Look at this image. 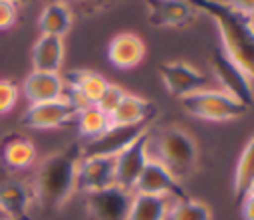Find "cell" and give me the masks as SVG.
Wrapping results in <instances>:
<instances>
[{"mask_svg":"<svg viewBox=\"0 0 254 220\" xmlns=\"http://www.w3.org/2000/svg\"><path fill=\"white\" fill-rule=\"evenodd\" d=\"M240 212L244 220H254V196H244L240 200Z\"/></svg>","mask_w":254,"mask_h":220,"instance_id":"obj_30","label":"cell"},{"mask_svg":"<svg viewBox=\"0 0 254 220\" xmlns=\"http://www.w3.org/2000/svg\"><path fill=\"white\" fill-rule=\"evenodd\" d=\"M145 57V42L133 32H121L107 44V59L117 69H133Z\"/></svg>","mask_w":254,"mask_h":220,"instance_id":"obj_15","label":"cell"},{"mask_svg":"<svg viewBox=\"0 0 254 220\" xmlns=\"http://www.w3.org/2000/svg\"><path fill=\"white\" fill-rule=\"evenodd\" d=\"M64 38L42 34L32 48V65L36 71H52L60 73L64 63Z\"/></svg>","mask_w":254,"mask_h":220,"instance_id":"obj_18","label":"cell"},{"mask_svg":"<svg viewBox=\"0 0 254 220\" xmlns=\"http://www.w3.org/2000/svg\"><path fill=\"white\" fill-rule=\"evenodd\" d=\"M196 12H204L218 28L220 50L254 81V26L248 16L222 0H187Z\"/></svg>","mask_w":254,"mask_h":220,"instance_id":"obj_1","label":"cell"},{"mask_svg":"<svg viewBox=\"0 0 254 220\" xmlns=\"http://www.w3.org/2000/svg\"><path fill=\"white\" fill-rule=\"evenodd\" d=\"M133 192L137 194H151V196H165V198H173V200H181L187 198V190L183 188L181 180H177L159 161L149 159L147 165L143 166Z\"/></svg>","mask_w":254,"mask_h":220,"instance_id":"obj_6","label":"cell"},{"mask_svg":"<svg viewBox=\"0 0 254 220\" xmlns=\"http://www.w3.org/2000/svg\"><path fill=\"white\" fill-rule=\"evenodd\" d=\"M115 184V157H83L77 163V188L85 194Z\"/></svg>","mask_w":254,"mask_h":220,"instance_id":"obj_14","label":"cell"},{"mask_svg":"<svg viewBox=\"0 0 254 220\" xmlns=\"http://www.w3.org/2000/svg\"><path fill=\"white\" fill-rule=\"evenodd\" d=\"M149 131H145L139 139H135L127 149H123L117 157H115V184L131 190L143 170V166L147 165L149 157Z\"/></svg>","mask_w":254,"mask_h":220,"instance_id":"obj_12","label":"cell"},{"mask_svg":"<svg viewBox=\"0 0 254 220\" xmlns=\"http://www.w3.org/2000/svg\"><path fill=\"white\" fill-rule=\"evenodd\" d=\"M149 125L151 123L111 125L101 137L87 141V145L81 149V155L83 157H117L135 139H139L145 131H149Z\"/></svg>","mask_w":254,"mask_h":220,"instance_id":"obj_9","label":"cell"},{"mask_svg":"<svg viewBox=\"0 0 254 220\" xmlns=\"http://www.w3.org/2000/svg\"><path fill=\"white\" fill-rule=\"evenodd\" d=\"M133 192L117 184L87 194V212L93 220H127Z\"/></svg>","mask_w":254,"mask_h":220,"instance_id":"obj_7","label":"cell"},{"mask_svg":"<svg viewBox=\"0 0 254 220\" xmlns=\"http://www.w3.org/2000/svg\"><path fill=\"white\" fill-rule=\"evenodd\" d=\"M4 220H28V218H4Z\"/></svg>","mask_w":254,"mask_h":220,"instance_id":"obj_36","label":"cell"},{"mask_svg":"<svg viewBox=\"0 0 254 220\" xmlns=\"http://www.w3.org/2000/svg\"><path fill=\"white\" fill-rule=\"evenodd\" d=\"M10 2H16L18 4V2H34V0H10Z\"/></svg>","mask_w":254,"mask_h":220,"instance_id":"obj_34","label":"cell"},{"mask_svg":"<svg viewBox=\"0 0 254 220\" xmlns=\"http://www.w3.org/2000/svg\"><path fill=\"white\" fill-rule=\"evenodd\" d=\"M125 93L127 91H123L119 85H115V83H109L107 85V89L103 91V95L99 97V101L95 103L103 113H107V115H111L117 107H119V103H121V99L125 97Z\"/></svg>","mask_w":254,"mask_h":220,"instance_id":"obj_27","label":"cell"},{"mask_svg":"<svg viewBox=\"0 0 254 220\" xmlns=\"http://www.w3.org/2000/svg\"><path fill=\"white\" fill-rule=\"evenodd\" d=\"M181 105L190 117L202 121H214V123L238 119L248 111V107H244L240 101H236L222 89H208V87L185 95L181 99Z\"/></svg>","mask_w":254,"mask_h":220,"instance_id":"obj_4","label":"cell"},{"mask_svg":"<svg viewBox=\"0 0 254 220\" xmlns=\"http://www.w3.org/2000/svg\"><path fill=\"white\" fill-rule=\"evenodd\" d=\"M38 24H40L42 34L64 38L73 24V14L64 0H52L44 6Z\"/></svg>","mask_w":254,"mask_h":220,"instance_id":"obj_21","label":"cell"},{"mask_svg":"<svg viewBox=\"0 0 254 220\" xmlns=\"http://www.w3.org/2000/svg\"><path fill=\"white\" fill-rule=\"evenodd\" d=\"M0 157L4 166H8L10 170H26L36 163L38 153L32 139L20 133H10L0 145Z\"/></svg>","mask_w":254,"mask_h":220,"instance_id":"obj_17","label":"cell"},{"mask_svg":"<svg viewBox=\"0 0 254 220\" xmlns=\"http://www.w3.org/2000/svg\"><path fill=\"white\" fill-rule=\"evenodd\" d=\"M147 18L157 28H187L194 22L196 10L187 0H145Z\"/></svg>","mask_w":254,"mask_h":220,"instance_id":"obj_13","label":"cell"},{"mask_svg":"<svg viewBox=\"0 0 254 220\" xmlns=\"http://www.w3.org/2000/svg\"><path fill=\"white\" fill-rule=\"evenodd\" d=\"M22 91H24V97L30 101V105H34V103L62 99L65 95V85H64V77L60 73L32 69L28 73V77L24 79Z\"/></svg>","mask_w":254,"mask_h":220,"instance_id":"obj_16","label":"cell"},{"mask_svg":"<svg viewBox=\"0 0 254 220\" xmlns=\"http://www.w3.org/2000/svg\"><path fill=\"white\" fill-rule=\"evenodd\" d=\"M254 182V135L248 139V143L244 145L238 161H236V168H234V198L242 200L248 186Z\"/></svg>","mask_w":254,"mask_h":220,"instance_id":"obj_24","label":"cell"},{"mask_svg":"<svg viewBox=\"0 0 254 220\" xmlns=\"http://www.w3.org/2000/svg\"><path fill=\"white\" fill-rule=\"evenodd\" d=\"M159 75H161L167 91L179 99H183L185 95H190L194 91H200L208 85V79L204 73H200L194 65L181 61V59L161 63Z\"/></svg>","mask_w":254,"mask_h":220,"instance_id":"obj_11","label":"cell"},{"mask_svg":"<svg viewBox=\"0 0 254 220\" xmlns=\"http://www.w3.org/2000/svg\"><path fill=\"white\" fill-rule=\"evenodd\" d=\"M81 2H91V4H101V2H105V0H81Z\"/></svg>","mask_w":254,"mask_h":220,"instance_id":"obj_32","label":"cell"},{"mask_svg":"<svg viewBox=\"0 0 254 220\" xmlns=\"http://www.w3.org/2000/svg\"><path fill=\"white\" fill-rule=\"evenodd\" d=\"M149 157L159 161L177 180L190 176L198 165V147L192 135L181 127H163L149 133Z\"/></svg>","mask_w":254,"mask_h":220,"instance_id":"obj_3","label":"cell"},{"mask_svg":"<svg viewBox=\"0 0 254 220\" xmlns=\"http://www.w3.org/2000/svg\"><path fill=\"white\" fill-rule=\"evenodd\" d=\"M157 113V107L135 93H125L119 107L109 115L111 125H137V123H151Z\"/></svg>","mask_w":254,"mask_h":220,"instance_id":"obj_19","label":"cell"},{"mask_svg":"<svg viewBox=\"0 0 254 220\" xmlns=\"http://www.w3.org/2000/svg\"><path fill=\"white\" fill-rule=\"evenodd\" d=\"M75 123H77V133L87 141L101 137L111 127L109 115L103 113L97 105H87V107L79 109L75 115Z\"/></svg>","mask_w":254,"mask_h":220,"instance_id":"obj_23","label":"cell"},{"mask_svg":"<svg viewBox=\"0 0 254 220\" xmlns=\"http://www.w3.org/2000/svg\"><path fill=\"white\" fill-rule=\"evenodd\" d=\"M248 20H250V24L254 26V12H252V14H248Z\"/></svg>","mask_w":254,"mask_h":220,"instance_id":"obj_33","label":"cell"},{"mask_svg":"<svg viewBox=\"0 0 254 220\" xmlns=\"http://www.w3.org/2000/svg\"><path fill=\"white\" fill-rule=\"evenodd\" d=\"M18 20V6L10 0H0V32L8 30Z\"/></svg>","mask_w":254,"mask_h":220,"instance_id":"obj_28","label":"cell"},{"mask_svg":"<svg viewBox=\"0 0 254 220\" xmlns=\"http://www.w3.org/2000/svg\"><path fill=\"white\" fill-rule=\"evenodd\" d=\"M244 196H254V182L248 186V190H246V194H244Z\"/></svg>","mask_w":254,"mask_h":220,"instance_id":"obj_31","label":"cell"},{"mask_svg":"<svg viewBox=\"0 0 254 220\" xmlns=\"http://www.w3.org/2000/svg\"><path fill=\"white\" fill-rule=\"evenodd\" d=\"M210 65H212V73H214V77L220 83V87H222L224 93H228L230 97H234L236 101H240L244 107H250L254 103L252 79L220 48H216L212 52Z\"/></svg>","mask_w":254,"mask_h":220,"instance_id":"obj_5","label":"cell"},{"mask_svg":"<svg viewBox=\"0 0 254 220\" xmlns=\"http://www.w3.org/2000/svg\"><path fill=\"white\" fill-rule=\"evenodd\" d=\"M167 220H212V210L208 208V204L187 196L171 202Z\"/></svg>","mask_w":254,"mask_h":220,"instance_id":"obj_25","label":"cell"},{"mask_svg":"<svg viewBox=\"0 0 254 220\" xmlns=\"http://www.w3.org/2000/svg\"><path fill=\"white\" fill-rule=\"evenodd\" d=\"M75 115H77V107L67 97H62V99L30 105L22 115V123L30 129L46 131V129H58L67 125L69 121H75Z\"/></svg>","mask_w":254,"mask_h":220,"instance_id":"obj_8","label":"cell"},{"mask_svg":"<svg viewBox=\"0 0 254 220\" xmlns=\"http://www.w3.org/2000/svg\"><path fill=\"white\" fill-rule=\"evenodd\" d=\"M222 2H226L230 8H234L236 12H240L244 16L254 12V0H222Z\"/></svg>","mask_w":254,"mask_h":220,"instance_id":"obj_29","label":"cell"},{"mask_svg":"<svg viewBox=\"0 0 254 220\" xmlns=\"http://www.w3.org/2000/svg\"><path fill=\"white\" fill-rule=\"evenodd\" d=\"M32 204L30 188L20 180H8L0 184V208L8 218H28Z\"/></svg>","mask_w":254,"mask_h":220,"instance_id":"obj_20","label":"cell"},{"mask_svg":"<svg viewBox=\"0 0 254 220\" xmlns=\"http://www.w3.org/2000/svg\"><path fill=\"white\" fill-rule=\"evenodd\" d=\"M64 85L67 87V93L64 97H67L79 111L87 105H95L103 95V91L107 89L109 81L97 71L71 69L64 75Z\"/></svg>","mask_w":254,"mask_h":220,"instance_id":"obj_10","label":"cell"},{"mask_svg":"<svg viewBox=\"0 0 254 220\" xmlns=\"http://www.w3.org/2000/svg\"><path fill=\"white\" fill-rule=\"evenodd\" d=\"M4 218H8V216H6V214L2 212V208H0V220H4Z\"/></svg>","mask_w":254,"mask_h":220,"instance_id":"obj_35","label":"cell"},{"mask_svg":"<svg viewBox=\"0 0 254 220\" xmlns=\"http://www.w3.org/2000/svg\"><path fill=\"white\" fill-rule=\"evenodd\" d=\"M169 206H171V200L165 196L133 192L127 220H167Z\"/></svg>","mask_w":254,"mask_h":220,"instance_id":"obj_22","label":"cell"},{"mask_svg":"<svg viewBox=\"0 0 254 220\" xmlns=\"http://www.w3.org/2000/svg\"><path fill=\"white\" fill-rule=\"evenodd\" d=\"M81 147L69 145L64 151L48 155L34 178V198L46 210H60L77 190V163Z\"/></svg>","mask_w":254,"mask_h":220,"instance_id":"obj_2","label":"cell"},{"mask_svg":"<svg viewBox=\"0 0 254 220\" xmlns=\"http://www.w3.org/2000/svg\"><path fill=\"white\" fill-rule=\"evenodd\" d=\"M20 97V89L12 79H0V115L10 113Z\"/></svg>","mask_w":254,"mask_h":220,"instance_id":"obj_26","label":"cell"}]
</instances>
